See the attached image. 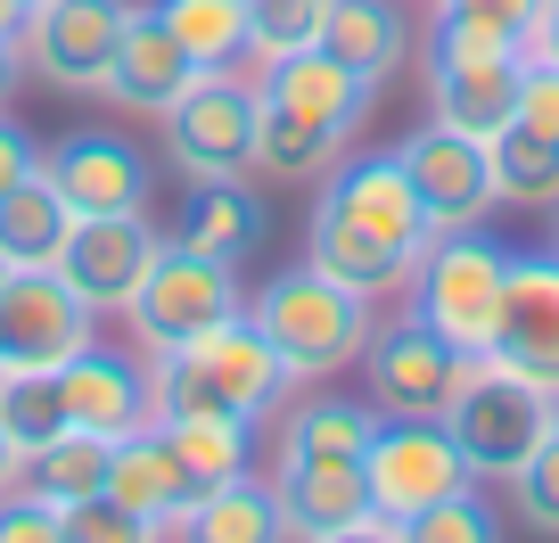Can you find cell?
<instances>
[{
	"mask_svg": "<svg viewBox=\"0 0 559 543\" xmlns=\"http://www.w3.org/2000/svg\"><path fill=\"white\" fill-rule=\"evenodd\" d=\"M25 83H34V67H25V42H9V34H0V107L17 99Z\"/></svg>",
	"mask_w": 559,
	"mask_h": 543,
	"instance_id": "ab89813d",
	"label": "cell"
},
{
	"mask_svg": "<svg viewBox=\"0 0 559 543\" xmlns=\"http://www.w3.org/2000/svg\"><path fill=\"white\" fill-rule=\"evenodd\" d=\"M148 9L174 25V42L198 58V74L247 58V0H148Z\"/></svg>",
	"mask_w": 559,
	"mask_h": 543,
	"instance_id": "f1b7e54d",
	"label": "cell"
},
{
	"mask_svg": "<svg viewBox=\"0 0 559 543\" xmlns=\"http://www.w3.org/2000/svg\"><path fill=\"white\" fill-rule=\"evenodd\" d=\"M41 174L74 214H132V206H148V181H157L123 132H67L41 157Z\"/></svg>",
	"mask_w": 559,
	"mask_h": 543,
	"instance_id": "ac0fdd59",
	"label": "cell"
},
{
	"mask_svg": "<svg viewBox=\"0 0 559 543\" xmlns=\"http://www.w3.org/2000/svg\"><path fill=\"white\" fill-rule=\"evenodd\" d=\"M502 281H510V247L486 239V223H469V231H437V239L419 247L412 281H403V297H412V321H428L444 346L493 354Z\"/></svg>",
	"mask_w": 559,
	"mask_h": 543,
	"instance_id": "5b68a950",
	"label": "cell"
},
{
	"mask_svg": "<svg viewBox=\"0 0 559 543\" xmlns=\"http://www.w3.org/2000/svg\"><path fill=\"white\" fill-rule=\"evenodd\" d=\"M17 477H25V453H17V445H9V428H0V494L17 486Z\"/></svg>",
	"mask_w": 559,
	"mask_h": 543,
	"instance_id": "b9f144b4",
	"label": "cell"
},
{
	"mask_svg": "<svg viewBox=\"0 0 559 543\" xmlns=\"http://www.w3.org/2000/svg\"><path fill=\"white\" fill-rule=\"evenodd\" d=\"M58 543H140V519L99 486V494H83V503L58 510Z\"/></svg>",
	"mask_w": 559,
	"mask_h": 543,
	"instance_id": "e575fe53",
	"label": "cell"
},
{
	"mask_svg": "<svg viewBox=\"0 0 559 543\" xmlns=\"http://www.w3.org/2000/svg\"><path fill=\"white\" fill-rule=\"evenodd\" d=\"M25 486L50 494L58 510L83 503V494H99V486H107V437H91V428H58L50 445H34V453H25Z\"/></svg>",
	"mask_w": 559,
	"mask_h": 543,
	"instance_id": "f546056e",
	"label": "cell"
},
{
	"mask_svg": "<svg viewBox=\"0 0 559 543\" xmlns=\"http://www.w3.org/2000/svg\"><path fill=\"white\" fill-rule=\"evenodd\" d=\"M91 338H99V314L58 281V263L9 272V288H0V370H41V379H50Z\"/></svg>",
	"mask_w": 559,
	"mask_h": 543,
	"instance_id": "7c38bea8",
	"label": "cell"
},
{
	"mask_svg": "<svg viewBox=\"0 0 559 543\" xmlns=\"http://www.w3.org/2000/svg\"><path fill=\"white\" fill-rule=\"evenodd\" d=\"M551 421H559V396L535 387L526 370L493 363V354H477L469 379H461V396L444 403V437L461 445L469 477H502V486H510V470L551 437Z\"/></svg>",
	"mask_w": 559,
	"mask_h": 543,
	"instance_id": "8992f818",
	"label": "cell"
},
{
	"mask_svg": "<svg viewBox=\"0 0 559 543\" xmlns=\"http://www.w3.org/2000/svg\"><path fill=\"white\" fill-rule=\"evenodd\" d=\"M140 0H34L25 17V67L58 91H99L107 83V58H116L123 25H132Z\"/></svg>",
	"mask_w": 559,
	"mask_h": 543,
	"instance_id": "9a60e30c",
	"label": "cell"
},
{
	"mask_svg": "<svg viewBox=\"0 0 559 543\" xmlns=\"http://www.w3.org/2000/svg\"><path fill=\"white\" fill-rule=\"evenodd\" d=\"M157 247H165V231L148 223V206H132V214H74L67 247H58V281H67L91 314H132Z\"/></svg>",
	"mask_w": 559,
	"mask_h": 543,
	"instance_id": "5bb4252c",
	"label": "cell"
},
{
	"mask_svg": "<svg viewBox=\"0 0 559 543\" xmlns=\"http://www.w3.org/2000/svg\"><path fill=\"white\" fill-rule=\"evenodd\" d=\"M486 149H493V190H502V206H559V141L551 132L510 116Z\"/></svg>",
	"mask_w": 559,
	"mask_h": 543,
	"instance_id": "83f0119b",
	"label": "cell"
},
{
	"mask_svg": "<svg viewBox=\"0 0 559 543\" xmlns=\"http://www.w3.org/2000/svg\"><path fill=\"white\" fill-rule=\"evenodd\" d=\"M107 494L140 519V535H190V477L165 453L157 421L107 445Z\"/></svg>",
	"mask_w": 559,
	"mask_h": 543,
	"instance_id": "44dd1931",
	"label": "cell"
},
{
	"mask_svg": "<svg viewBox=\"0 0 559 543\" xmlns=\"http://www.w3.org/2000/svg\"><path fill=\"white\" fill-rule=\"evenodd\" d=\"M551 256H559V206H551Z\"/></svg>",
	"mask_w": 559,
	"mask_h": 543,
	"instance_id": "ee69618b",
	"label": "cell"
},
{
	"mask_svg": "<svg viewBox=\"0 0 559 543\" xmlns=\"http://www.w3.org/2000/svg\"><path fill=\"white\" fill-rule=\"evenodd\" d=\"M67 231H74V206L50 190V174H25L17 190L0 198V263H9V272H41V263H58Z\"/></svg>",
	"mask_w": 559,
	"mask_h": 543,
	"instance_id": "d4e9b609",
	"label": "cell"
},
{
	"mask_svg": "<svg viewBox=\"0 0 559 543\" xmlns=\"http://www.w3.org/2000/svg\"><path fill=\"white\" fill-rule=\"evenodd\" d=\"M174 239L239 272V263L272 239V214H263V198L247 190V181H198L190 206H181V231H174Z\"/></svg>",
	"mask_w": 559,
	"mask_h": 543,
	"instance_id": "7402d4cb",
	"label": "cell"
},
{
	"mask_svg": "<svg viewBox=\"0 0 559 543\" xmlns=\"http://www.w3.org/2000/svg\"><path fill=\"white\" fill-rule=\"evenodd\" d=\"M25 17H34V0H0V34H9V42L25 34Z\"/></svg>",
	"mask_w": 559,
	"mask_h": 543,
	"instance_id": "7bdbcfd3",
	"label": "cell"
},
{
	"mask_svg": "<svg viewBox=\"0 0 559 543\" xmlns=\"http://www.w3.org/2000/svg\"><path fill=\"white\" fill-rule=\"evenodd\" d=\"M419 58H428V107H437V123L493 141V132L519 116V83H526V50L519 42L453 25V17H428Z\"/></svg>",
	"mask_w": 559,
	"mask_h": 543,
	"instance_id": "ba28073f",
	"label": "cell"
},
{
	"mask_svg": "<svg viewBox=\"0 0 559 543\" xmlns=\"http://www.w3.org/2000/svg\"><path fill=\"white\" fill-rule=\"evenodd\" d=\"M477 354L444 346L428 321H386V330H370L362 346V379H370V403H379L386 421H444V403L461 396V379H469Z\"/></svg>",
	"mask_w": 559,
	"mask_h": 543,
	"instance_id": "8fae6325",
	"label": "cell"
},
{
	"mask_svg": "<svg viewBox=\"0 0 559 543\" xmlns=\"http://www.w3.org/2000/svg\"><path fill=\"white\" fill-rule=\"evenodd\" d=\"M370 428H379V403H346V396H297L280 412L272 453H354L362 461Z\"/></svg>",
	"mask_w": 559,
	"mask_h": 543,
	"instance_id": "4316f807",
	"label": "cell"
},
{
	"mask_svg": "<svg viewBox=\"0 0 559 543\" xmlns=\"http://www.w3.org/2000/svg\"><path fill=\"white\" fill-rule=\"evenodd\" d=\"M25 174H41V141H34V132H25L17 116H9V107H0V198L17 190Z\"/></svg>",
	"mask_w": 559,
	"mask_h": 543,
	"instance_id": "f35d334b",
	"label": "cell"
},
{
	"mask_svg": "<svg viewBox=\"0 0 559 543\" xmlns=\"http://www.w3.org/2000/svg\"><path fill=\"white\" fill-rule=\"evenodd\" d=\"M321 50L346 58L370 91H386V74L412 58V25H403L395 0H330V17H321Z\"/></svg>",
	"mask_w": 559,
	"mask_h": 543,
	"instance_id": "603a6c76",
	"label": "cell"
},
{
	"mask_svg": "<svg viewBox=\"0 0 559 543\" xmlns=\"http://www.w3.org/2000/svg\"><path fill=\"white\" fill-rule=\"evenodd\" d=\"M412 535H419V543H486V535H502V519H493V503L477 494V477H469V486H453L444 503L419 510Z\"/></svg>",
	"mask_w": 559,
	"mask_h": 543,
	"instance_id": "836d02e7",
	"label": "cell"
},
{
	"mask_svg": "<svg viewBox=\"0 0 559 543\" xmlns=\"http://www.w3.org/2000/svg\"><path fill=\"white\" fill-rule=\"evenodd\" d=\"M493 363L526 370L535 387L559 396V256H510L502 321H493Z\"/></svg>",
	"mask_w": 559,
	"mask_h": 543,
	"instance_id": "e0dca14e",
	"label": "cell"
},
{
	"mask_svg": "<svg viewBox=\"0 0 559 543\" xmlns=\"http://www.w3.org/2000/svg\"><path fill=\"white\" fill-rule=\"evenodd\" d=\"M362 486H370V519L379 535H412V519L428 503H444L453 486H469V461L444 437V421H386L362 445Z\"/></svg>",
	"mask_w": 559,
	"mask_h": 543,
	"instance_id": "9c48e42d",
	"label": "cell"
},
{
	"mask_svg": "<svg viewBox=\"0 0 559 543\" xmlns=\"http://www.w3.org/2000/svg\"><path fill=\"white\" fill-rule=\"evenodd\" d=\"M272 503H280V535H321V543L379 535L354 453H272Z\"/></svg>",
	"mask_w": 559,
	"mask_h": 543,
	"instance_id": "2e32d148",
	"label": "cell"
},
{
	"mask_svg": "<svg viewBox=\"0 0 559 543\" xmlns=\"http://www.w3.org/2000/svg\"><path fill=\"white\" fill-rule=\"evenodd\" d=\"M428 239H437V231H428V206L412 198V174H403L395 149H346V157L321 174L305 256H313L321 272H337L346 288H362V297L403 288Z\"/></svg>",
	"mask_w": 559,
	"mask_h": 543,
	"instance_id": "6da1fadb",
	"label": "cell"
},
{
	"mask_svg": "<svg viewBox=\"0 0 559 543\" xmlns=\"http://www.w3.org/2000/svg\"><path fill=\"white\" fill-rule=\"evenodd\" d=\"M510 503H519V519L535 527V535H559V421H551V437L510 470Z\"/></svg>",
	"mask_w": 559,
	"mask_h": 543,
	"instance_id": "d6a6232c",
	"label": "cell"
},
{
	"mask_svg": "<svg viewBox=\"0 0 559 543\" xmlns=\"http://www.w3.org/2000/svg\"><path fill=\"white\" fill-rule=\"evenodd\" d=\"M247 321L272 338V354L288 363V379H297V387L337 379L346 363H362L370 330H379L362 288H346L337 272H321L313 256H305L297 272H272V281L247 297Z\"/></svg>",
	"mask_w": 559,
	"mask_h": 543,
	"instance_id": "277c9868",
	"label": "cell"
},
{
	"mask_svg": "<svg viewBox=\"0 0 559 543\" xmlns=\"http://www.w3.org/2000/svg\"><path fill=\"white\" fill-rule=\"evenodd\" d=\"M519 123H535V132L559 141V67L535 50H526V83H519Z\"/></svg>",
	"mask_w": 559,
	"mask_h": 543,
	"instance_id": "74e56055",
	"label": "cell"
},
{
	"mask_svg": "<svg viewBox=\"0 0 559 543\" xmlns=\"http://www.w3.org/2000/svg\"><path fill=\"white\" fill-rule=\"evenodd\" d=\"M535 58H551L559 67V0H543V17H535V42H526Z\"/></svg>",
	"mask_w": 559,
	"mask_h": 543,
	"instance_id": "60d3db41",
	"label": "cell"
},
{
	"mask_svg": "<svg viewBox=\"0 0 559 543\" xmlns=\"http://www.w3.org/2000/svg\"><path fill=\"white\" fill-rule=\"evenodd\" d=\"M0 428H9V445H17V453L50 445L58 428H67L58 379H41V370H0Z\"/></svg>",
	"mask_w": 559,
	"mask_h": 543,
	"instance_id": "1f68e13d",
	"label": "cell"
},
{
	"mask_svg": "<svg viewBox=\"0 0 559 543\" xmlns=\"http://www.w3.org/2000/svg\"><path fill=\"white\" fill-rule=\"evenodd\" d=\"M255 116H263V99H255V67H214V74H198L190 91H181L174 107H165V165H174L181 181H247L255 174Z\"/></svg>",
	"mask_w": 559,
	"mask_h": 543,
	"instance_id": "52a82bcc",
	"label": "cell"
},
{
	"mask_svg": "<svg viewBox=\"0 0 559 543\" xmlns=\"http://www.w3.org/2000/svg\"><path fill=\"white\" fill-rule=\"evenodd\" d=\"M0 543H58V503L17 477V486L0 494Z\"/></svg>",
	"mask_w": 559,
	"mask_h": 543,
	"instance_id": "8d00e7d4",
	"label": "cell"
},
{
	"mask_svg": "<svg viewBox=\"0 0 559 543\" xmlns=\"http://www.w3.org/2000/svg\"><path fill=\"white\" fill-rule=\"evenodd\" d=\"M255 99H263V116H255V174L321 181L337 157H346V141L362 132V116H370L379 91H370L346 58H330L313 42V50H288V58H272V67H255Z\"/></svg>",
	"mask_w": 559,
	"mask_h": 543,
	"instance_id": "7a4b0ae2",
	"label": "cell"
},
{
	"mask_svg": "<svg viewBox=\"0 0 559 543\" xmlns=\"http://www.w3.org/2000/svg\"><path fill=\"white\" fill-rule=\"evenodd\" d=\"M0 288H9V263H0Z\"/></svg>",
	"mask_w": 559,
	"mask_h": 543,
	"instance_id": "f6af8a7d",
	"label": "cell"
},
{
	"mask_svg": "<svg viewBox=\"0 0 559 543\" xmlns=\"http://www.w3.org/2000/svg\"><path fill=\"white\" fill-rule=\"evenodd\" d=\"M190 83H198V58L174 42V25H165L157 9H132V25H123L116 58H107V83L99 91L116 107H132V116H165Z\"/></svg>",
	"mask_w": 559,
	"mask_h": 543,
	"instance_id": "ffe728a7",
	"label": "cell"
},
{
	"mask_svg": "<svg viewBox=\"0 0 559 543\" xmlns=\"http://www.w3.org/2000/svg\"><path fill=\"white\" fill-rule=\"evenodd\" d=\"M148 370V421H174V412H230V421H263L280 396H288V363L272 354V338L247 314H230L223 330L190 338V346H140Z\"/></svg>",
	"mask_w": 559,
	"mask_h": 543,
	"instance_id": "3957f363",
	"label": "cell"
},
{
	"mask_svg": "<svg viewBox=\"0 0 559 543\" xmlns=\"http://www.w3.org/2000/svg\"><path fill=\"white\" fill-rule=\"evenodd\" d=\"M230 314H247L239 272H230V263H214V256H198V247H181V239H165L123 321H132L140 346H190V338L223 330Z\"/></svg>",
	"mask_w": 559,
	"mask_h": 543,
	"instance_id": "30bf717a",
	"label": "cell"
},
{
	"mask_svg": "<svg viewBox=\"0 0 559 543\" xmlns=\"http://www.w3.org/2000/svg\"><path fill=\"white\" fill-rule=\"evenodd\" d=\"M403 174H412V198L428 206V231H469L486 223L493 206H502V190H493V149L477 141V132H453V123H419V132H403L395 141Z\"/></svg>",
	"mask_w": 559,
	"mask_h": 543,
	"instance_id": "4fadbf2b",
	"label": "cell"
},
{
	"mask_svg": "<svg viewBox=\"0 0 559 543\" xmlns=\"http://www.w3.org/2000/svg\"><path fill=\"white\" fill-rule=\"evenodd\" d=\"M50 379H58V403H67V428H91V437H107V445L148 428V370H140L132 354H107L99 338H91L67 370H50Z\"/></svg>",
	"mask_w": 559,
	"mask_h": 543,
	"instance_id": "d6986e66",
	"label": "cell"
},
{
	"mask_svg": "<svg viewBox=\"0 0 559 543\" xmlns=\"http://www.w3.org/2000/svg\"><path fill=\"white\" fill-rule=\"evenodd\" d=\"M157 437H165V453L181 461L190 494L239 477L247 453H255V421H230V412H174V421H157Z\"/></svg>",
	"mask_w": 559,
	"mask_h": 543,
	"instance_id": "cb8c5ba5",
	"label": "cell"
},
{
	"mask_svg": "<svg viewBox=\"0 0 559 543\" xmlns=\"http://www.w3.org/2000/svg\"><path fill=\"white\" fill-rule=\"evenodd\" d=\"M280 535V503H272V477L239 470L223 486L190 494V543H272Z\"/></svg>",
	"mask_w": 559,
	"mask_h": 543,
	"instance_id": "484cf974",
	"label": "cell"
},
{
	"mask_svg": "<svg viewBox=\"0 0 559 543\" xmlns=\"http://www.w3.org/2000/svg\"><path fill=\"white\" fill-rule=\"evenodd\" d=\"M330 0H247V67H272L288 50H313Z\"/></svg>",
	"mask_w": 559,
	"mask_h": 543,
	"instance_id": "4dcf8cb0",
	"label": "cell"
},
{
	"mask_svg": "<svg viewBox=\"0 0 559 543\" xmlns=\"http://www.w3.org/2000/svg\"><path fill=\"white\" fill-rule=\"evenodd\" d=\"M437 17L453 25H477V34H502V42H535V17H543V0H437Z\"/></svg>",
	"mask_w": 559,
	"mask_h": 543,
	"instance_id": "d590c367",
	"label": "cell"
}]
</instances>
